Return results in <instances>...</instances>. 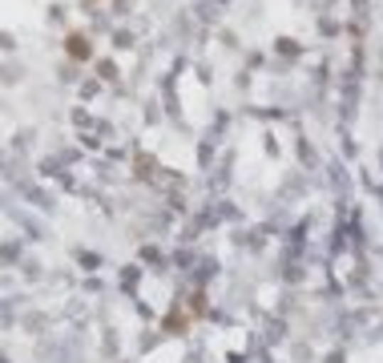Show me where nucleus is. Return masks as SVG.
Masks as SVG:
<instances>
[{"instance_id": "nucleus-1", "label": "nucleus", "mask_w": 383, "mask_h": 363, "mask_svg": "<svg viewBox=\"0 0 383 363\" xmlns=\"http://www.w3.org/2000/svg\"><path fill=\"white\" fill-rule=\"evenodd\" d=\"M69 57H77V61H89V45H85V37H81V33H73V37H69Z\"/></svg>"}]
</instances>
